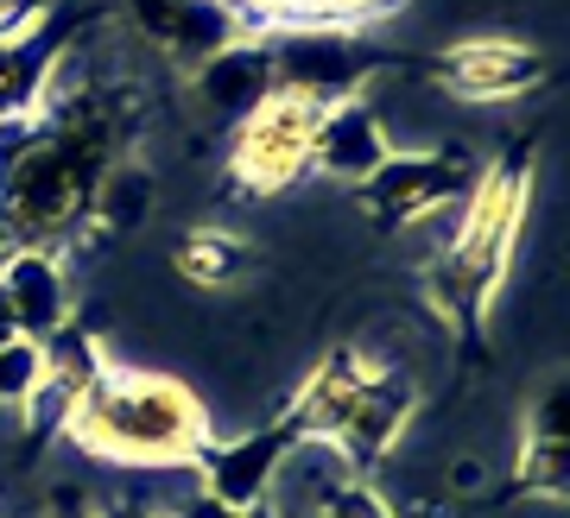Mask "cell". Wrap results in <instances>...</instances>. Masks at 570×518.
<instances>
[{"label":"cell","instance_id":"obj_1","mask_svg":"<svg viewBox=\"0 0 570 518\" xmlns=\"http://www.w3.org/2000/svg\"><path fill=\"white\" fill-rule=\"evenodd\" d=\"M153 101L134 77L51 82L39 114L0 120V253L51 247L70 253L89 228V197L108 165L134 159Z\"/></svg>","mask_w":570,"mask_h":518},{"label":"cell","instance_id":"obj_2","mask_svg":"<svg viewBox=\"0 0 570 518\" xmlns=\"http://www.w3.org/2000/svg\"><path fill=\"white\" fill-rule=\"evenodd\" d=\"M527 202H532V140H513L494 165H482V178L456 202V228L450 240L431 253L425 266V298L438 310L463 360L482 355V329H489V303L508 279L513 240L527 228Z\"/></svg>","mask_w":570,"mask_h":518},{"label":"cell","instance_id":"obj_3","mask_svg":"<svg viewBox=\"0 0 570 518\" xmlns=\"http://www.w3.org/2000/svg\"><path fill=\"white\" fill-rule=\"evenodd\" d=\"M63 437H70V449L108 461V468H159V475L190 468L197 475L204 449L216 442V424L184 379L159 373V367L108 360L77 399Z\"/></svg>","mask_w":570,"mask_h":518},{"label":"cell","instance_id":"obj_4","mask_svg":"<svg viewBox=\"0 0 570 518\" xmlns=\"http://www.w3.org/2000/svg\"><path fill=\"white\" fill-rule=\"evenodd\" d=\"M266 51H273V89L305 96L317 108L367 96V82L393 70L387 51L362 39V26H279L266 32Z\"/></svg>","mask_w":570,"mask_h":518},{"label":"cell","instance_id":"obj_5","mask_svg":"<svg viewBox=\"0 0 570 518\" xmlns=\"http://www.w3.org/2000/svg\"><path fill=\"white\" fill-rule=\"evenodd\" d=\"M317 120H324L317 101L273 89L254 114H242L228 127V183H235L242 197H279L292 183H305Z\"/></svg>","mask_w":570,"mask_h":518},{"label":"cell","instance_id":"obj_6","mask_svg":"<svg viewBox=\"0 0 570 518\" xmlns=\"http://www.w3.org/2000/svg\"><path fill=\"white\" fill-rule=\"evenodd\" d=\"M475 178H482V165L469 159L463 146H444V152H387L355 183V197H362V209L374 216L381 235H400L412 221H431L438 209H456L475 190Z\"/></svg>","mask_w":570,"mask_h":518},{"label":"cell","instance_id":"obj_7","mask_svg":"<svg viewBox=\"0 0 570 518\" xmlns=\"http://www.w3.org/2000/svg\"><path fill=\"white\" fill-rule=\"evenodd\" d=\"M425 82H438L456 101H520L546 82V58L520 39H456L425 63Z\"/></svg>","mask_w":570,"mask_h":518},{"label":"cell","instance_id":"obj_8","mask_svg":"<svg viewBox=\"0 0 570 518\" xmlns=\"http://www.w3.org/2000/svg\"><path fill=\"white\" fill-rule=\"evenodd\" d=\"M127 20L153 51H165L184 70H197L235 39H261L235 0H127Z\"/></svg>","mask_w":570,"mask_h":518},{"label":"cell","instance_id":"obj_9","mask_svg":"<svg viewBox=\"0 0 570 518\" xmlns=\"http://www.w3.org/2000/svg\"><path fill=\"white\" fill-rule=\"evenodd\" d=\"M298 442V424L285 418H266L261 430H247V437H216L204 449V461H197V487H204L209 499H223L228 512H254L266 499V480H273V468L285 461V449Z\"/></svg>","mask_w":570,"mask_h":518},{"label":"cell","instance_id":"obj_10","mask_svg":"<svg viewBox=\"0 0 570 518\" xmlns=\"http://www.w3.org/2000/svg\"><path fill=\"white\" fill-rule=\"evenodd\" d=\"M0 298L13 310V329L32 341H51L63 322H77L70 266L51 247H7L0 253Z\"/></svg>","mask_w":570,"mask_h":518},{"label":"cell","instance_id":"obj_11","mask_svg":"<svg viewBox=\"0 0 570 518\" xmlns=\"http://www.w3.org/2000/svg\"><path fill=\"white\" fill-rule=\"evenodd\" d=\"M102 13H51V20L20 44H0V120H20V114H39L45 96H51V77H58L63 51L89 32Z\"/></svg>","mask_w":570,"mask_h":518},{"label":"cell","instance_id":"obj_12","mask_svg":"<svg viewBox=\"0 0 570 518\" xmlns=\"http://www.w3.org/2000/svg\"><path fill=\"white\" fill-rule=\"evenodd\" d=\"M266 96H273V51H266V32L261 39L223 44L216 58H204L190 70V101H197V114L216 120V127H235V120L254 114Z\"/></svg>","mask_w":570,"mask_h":518},{"label":"cell","instance_id":"obj_13","mask_svg":"<svg viewBox=\"0 0 570 518\" xmlns=\"http://www.w3.org/2000/svg\"><path fill=\"white\" fill-rule=\"evenodd\" d=\"M387 127H381V114L367 108V96L355 101H336V108H324V120H317V140H311V171H324V178L336 183H355L374 171V165L387 159Z\"/></svg>","mask_w":570,"mask_h":518},{"label":"cell","instance_id":"obj_14","mask_svg":"<svg viewBox=\"0 0 570 518\" xmlns=\"http://www.w3.org/2000/svg\"><path fill=\"white\" fill-rule=\"evenodd\" d=\"M412 411H419V386H412L400 367H387L381 379H367L362 399H355V411L343 418V430H336V442H343V456L355 461V468H367V461H381L393 449V442L406 437Z\"/></svg>","mask_w":570,"mask_h":518},{"label":"cell","instance_id":"obj_15","mask_svg":"<svg viewBox=\"0 0 570 518\" xmlns=\"http://www.w3.org/2000/svg\"><path fill=\"white\" fill-rule=\"evenodd\" d=\"M520 499H564L570 494V442H564V379H551L539 411L527 424L520 461H513V487Z\"/></svg>","mask_w":570,"mask_h":518},{"label":"cell","instance_id":"obj_16","mask_svg":"<svg viewBox=\"0 0 570 518\" xmlns=\"http://www.w3.org/2000/svg\"><path fill=\"white\" fill-rule=\"evenodd\" d=\"M153 197H159V183H153V165L146 159H121L108 165L102 183H96V197H89V228L96 235H140L146 221H153Z\"/></svg>","mask_w":570,"mask_h":518},{"label":"cell","instance_id":"obj_17","mask_svg":"<svg viewBox=\"0 0 570 518\" xmlns=\"http://www.w3.org/2000/svg\"><path fill=\"white\" fill-rule=\"evenodd\" d=\"M171 266H178V279H190L197 291H228V285H242L261 259L247 247L242 235H228V228H190L178 235L171 247Z\"/></svg>","mask_w":570,"mask_h":518},{"label":"cell","instance_id":"obj_18","mask_svg":"<svg viewBox=\"0 0 570 518\" xmlns=\"http://www.w3.org/2000/svg\"><path fill=\"white\" fill-rule=\"evenodd\" d=\"M254 32H279V26H374L393 20L406 0H235Z\"/></svg>","mask_w":570,"mask_h":518},{"label":"cell","instance_id":"obj_19","mask_svg":"<svg viewBox=\"0 0 570 518\" xmlns=\"http://www.w3.org/2000/svg\"><path fill=\"white\" fill-rule=\"evenodd\" d=\"M45 379V341L7 336L0 341V405H26Z\"/></svg>","mask_w":570,"mask_h":518},{"label":"cell","instance_id":"obj_20","mask_svg":"<svg viewBox=\"0 0 570 518\" xmlns=\"http://www.w3.org/2000/svg\"><path fill=\"white\" fill-rule=\"evenodd\" d=\"M305 518H400V512L381 499V487H367V475H355V480H343V487H336L317 512H305Z\"/></svg>","mask_w":570,"mask_h":518},{"label":"cell","instance_id":"obj_21","mask_svg":"<svg viewBox=\"0 0 570 518\" xmlns=\"http://www.w3.org/2000/svg\"><path fill=\"white\" fill-rule=\"evenodd\" d=\"M58 7L51 0H0V44H20V39H32L45 20H51Z\"/></svg>","mask_w":570,"mask_h":518},{"label":"cell","instance_id":"obj_22","mask_svg":"<svg viewBox=\"0 0 570 518\" xmlns=\"http://www.w3.org/2000/svg\"><path fill=\"white\" fill-rule=\"evenodd\" d=\"M159 518H242V512H228L223 499H209L204 487H197V499H184V506H171V512H159Z\"/></svg>","mask_w":570,"mask_h":518},{"label":"cell","instance_id":"obj_23","mask_svg":"<svg viewBox=\"0 0 570 518\" xmlns=\"http://www.w3.org/2000/svg\"><path fill=\"white\" fill-rule=\"evenodd\" d=\"M51 506H58L51 518H89V512H82V494H70V487H63V494L51 499Z\"/></svg>","mask_w":570,"mask_h":518},{"label":"cell","instance_id":"obj_24","mask_svg":"<svg viewBox=\"0 0 570 518\" xmlns=\"http://www.w3.org/2000/svg\"><path fill=\"white\" fill-rule=\"evenodd\" d=\"M102 518H159V512H153V506H134V499H121V506H108Z\"/></svg>","mask_w":570,"mask_h":518}]
</instances>
